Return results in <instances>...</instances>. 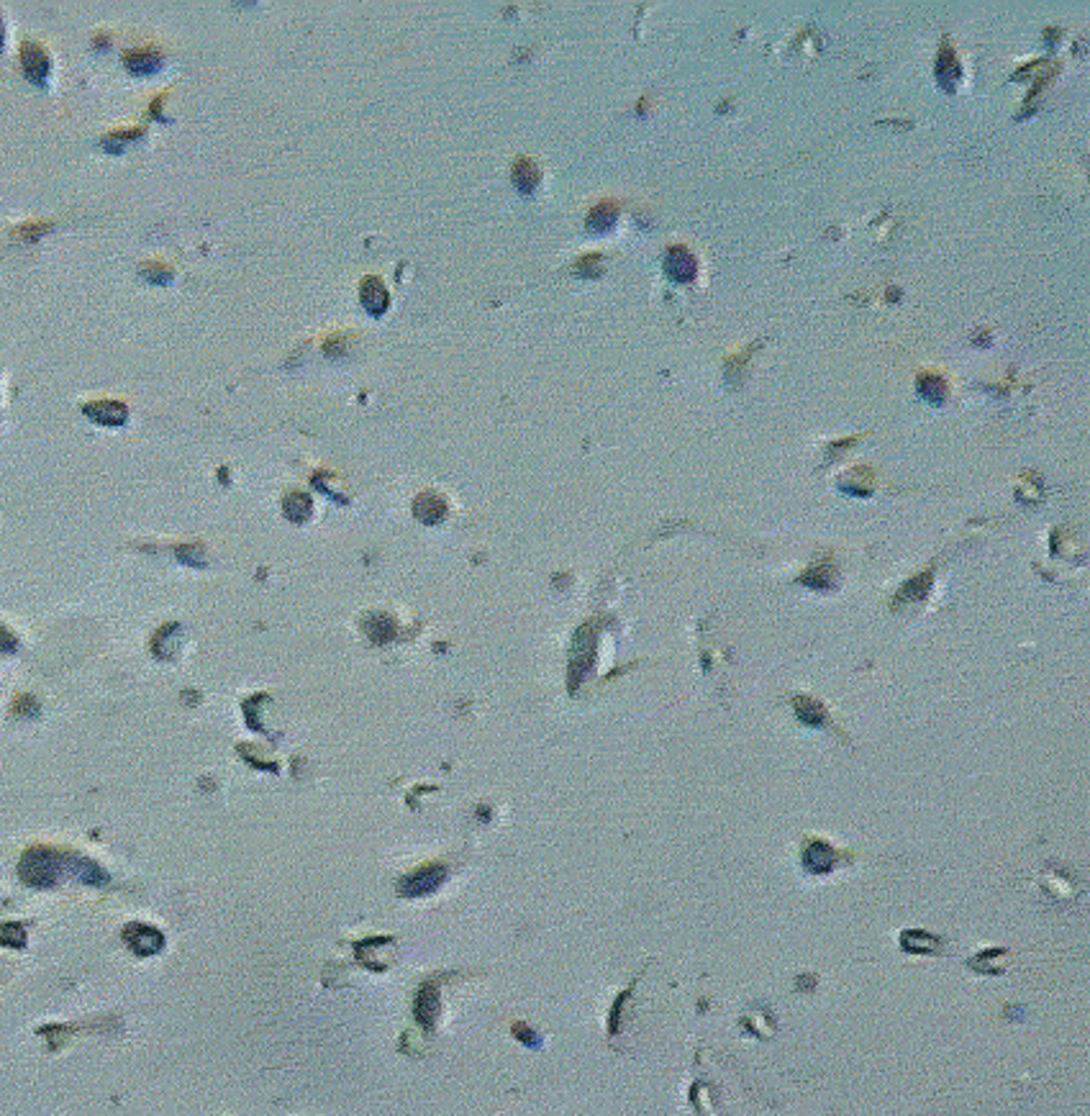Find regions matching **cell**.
<instances>
[{
	"mask_svg": "<svg viewBox=\"0 0 1090 1116\" xmlns=\"http://www.w3.org/2000/svg\"><path fill=\"white\" fill-rule=\"evenodd\" d=\"M67 870V855L49 850H31L18 865V875L31 888H54Z\"/></svg>",
	"mask_w": 1090,
	"mask_h": 1116,
	"instance_id": "6da1fadb",
	"label": "cell"
},
{
	"mask_svg": "<svg viewBox=\"0 0 1090 1116\" xmlns=\"http://www.w3.org/2000/svg\"><path fill=\"white\" fill-rule=\"evenodd\" d=\"M126 942H129L139 955H152V952H160L165 939H162L160 932H154L152 927H129V932H126Z\"/></svg>",
	"mask_w": 1090,
	"mask_h": 1116,
	"instance_id": "7a4b0ae2",
	"label": "cell"
},
{
	"mask_svg": "<svg viewBox=\"0 0 1090 1116\" xmlns=\"http://www.w3.org/2000/svg\"><path fill=\"white\" fill-rule=\"evenodd\" d=\"M665 267L675 280H690L693 275H696L698 265H696V257H693L690 252H685V249H672Z\"/></svg>",
	"mask_w": 1090,
	"mask_h": 1116,
	"instance_id": "3957f363",
	"label": "cell"
},
{
	"mask_svg": "<svg viewBox=\"0 0 1090 1116\" xmlns=\"http://www.w3.org/2000/svg\"><path fill=\"white\" fill-rule=\"evenodd\" d=\"M806 865L808 870H814V873L829 870L831 865H834V852H831L826 845H814L806 852Z\"/></svg>",
	"mask_w": 1090,
	"mask_h": 1116,
	"instance_id": "277c9868",
	"label": "cell"
},
{
	"mask_svg": "<svg viewBox=\"0 0 1090 1116\" xmlns=\"http://www.w3.org/2000/svg\"><path fill=\"white\" fill-rule=\"evenodd\" d=\"M947 75H952V77H949V80H952V85H955L957 80H960V75H962L960 67H957L955 54L949 52V49H947V52H942V57H939V83H942V85L947 83Z\"/></svg>",
	"mask_w": 1090,
	"mask_h": 1116,
	"instance_id": "5b68a950",
	"label": "cell"
}]
</instances>
